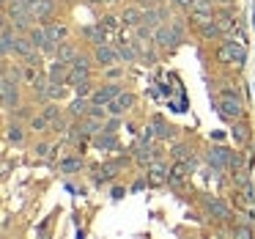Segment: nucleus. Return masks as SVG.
<instances>
[{
	"label": "nucleus",
	"mask_w": 255,
	"mask_h": 239,
	"mask_svg": "<svg viewBox=\"0 0 255 239\" xmlns=\"http://www.w3.org/2000/svg\"><path fill=\"white\" fill-rule=\"evenodd\" d=\"M217 113L225 124H233L239 118H247V102H244V94H236V91L225 88L220 96H217Z\"/></svg>",
	"instance_id": "1"
},
{
	"label": "nucleus",
	"mask_w": 255,
	"mask_h": 239,
	"mask_svg": "<svg viewBox=\"0 0 255 239\" xmlns=\"http://www.w3.org/2000/svg\"><path fill=\"white\" fill-rule=\"evenodd\" d=\"M217 58H220V63H225V66H236V69H244V63H247V44H244V39H239V36H222L220 47H217Z\"/></svg>",
	"instance_id": "2"
},
{
	"label": "nucleus",
	"mask_w": 255,
	"mask_h": 239,
	"mask_svg": "<svg viewBox=\"0 0 255 239\" xmlns=\"http://www.w3.org/2000/svg\"><path fill=\"white\" fill-rule=\"evenodd\" d=\"M203 215L209 217L214 226H231V223H236V212H233V206L228 204L222 195H206L203 198Z\"/></svg>",
	"instance_id": "3"
},
{
	"label": "nucleus",
	"mask_w": 255,
	"mask_h": 239,
	"mask_svg": "<svg viewBox=\"0 0 255 239\" xmlns=\"http://www.w3.org/2000/svg\"><path fill=\"white\" fill-rule=\"evenodd\" d=\"M28 99V91L22 83L8 77H0V102H3V116H8L11 110H17L22 102Z\"/></svg>",
	"instance_id": "4"
},
{
	"label": "nucleus",
	"mask_w": 255,
	"mask_h": 239,
	"mask_svg": "<svg viewBox=\"0 0 255 239\" xmlns=\"http://www.w3.org/2000/svg\"><path fill=\"white\" fill-rule=\"evenodd\" d=\"M3 14L11 19V25L17 28V33H28V30L36 25V17H33V11H30L28 3H14V6H6V8H3Z\"/></svg>",
	"instance_id": "5"
},
{
	"label": "nucleus",
	"mask_w": 255,
	"mask_h": 239,
	"mask_svg": "<svg viewBox=\"0 0 255 239\" xmlns=\"http://www.w3.org/2000/svg\"><path fill=\"white\" fill-rule=\"evenodd\" d=\"M129 154H132V165H137V168H148L154 160H159L156 146L151 143V140H143V138H140L137 143L129 149Z\"/></svg>",
	"instance_id": "6"
},
{
	"label": "nucleus",
	"mask_w": 255,
	"mask_h": 239,
	"mask_svg": "<svg viewBox=\"0 0 255 239\" xmlns=\"http://www.w3.org/2000/svg\"><path fill=\"white\" fill-rule=\"evenodd\" d=\"M151 129H154V135H156V140L159 143H173V140H178L181 138V129L176 127V124H170L165 116H151Z\"/></svg>",
	"instance_id": "7"
},
{
	"label": "nucleus",
	"mask_w": 255,
	"mask_h": 239,
	"mask_svg": "<svg viewBox=\"0 0 255 239\" xmlns=\"http://www.w3.org/2000/svg\"><path fill=\"white\" fill-rule=\"evenodd\" d=\"M137 102H140V96L134 94L132 88H124L121 94L107 105V110H110V116H129V113L137 107Z\"/></svg>",
	"instance_id": "8"
},
{
	"label": "nucleus",
	"mask_w": 255,
	"mask_h": 239,
	"mask_svg": "<svg viewBox=\"0 0 255 239\" xmlns=\"http://www.w3.org/2000/svg\"><path fill=\"white\" fill-rule=\"evenodd\" d=\"M77 36L85 47L94 50V47H99L107 41V28L102 22H88V25H83V28H77Z\"/></svg>",
	"instance_id": "9"
},
{
	"label": "nucleus",
	"mask_w": 255,
	"mask_h": 239,
	"mask_svg": "<svg viewBox=\"0 0 255 239\" xmlns=\"http://www.w3.org/2000/svg\"><path fill=\"white\" fill-rule=\"evenodd\" d=\"M127 88V85L124 83H113V80H102L99 85H96L94 88V94H91V102H94V105H110L113 99H116L118 94H121V91Z\"/></svg>",
	"instance_id": "10"
},
{
	"label": "nucleus",
	"mask_w": 255,
	"mask_h": 239,
	"mask_svg": "<svg viewBox=\"0 0 255 239\" xmlns=\"http://www.w3.org/2000/svg\"><path fill=\"white\" fill-rule=\"evenodd\" d=\"M61 0H39L33 6V17H36V22L39 25H47V22H52V19H58L61 17Z\"/></svg>",
	"instance_id": "11"
},
{
	"label": "nucleus",
	"mask_w": 255,
	"mask_h": 239,
	"mask_svg": "<svg viewBox=\"0 0 255 239\" xmlns=\"http://www.w3.org/2000/svg\"><path fill=\"white\" fill-rule=\"evenodd\" d=\"M94 61H96V69H105V66H113V63H121V55H118V44L113 41H105V44L94 47Z\"/></svg>",
	"instance_id": "12"
},
{
	"label": "nucleus",
	"mask_w": 255,
	"mask_h": 239,
	"mask_svg": "<svg viewBox=\"0 0 255 239\" xmlns=\"http://www.w3.org/2000/svg\"><path fill=\"white\" fill-rule=\"evenodd\" d=\"M28 124L25 121H17V118H6V129H3V135H6V143L11 146H25V140H28Z\"/></svg>",
	"instance_id": "13"
},
{
	"label": "nucleus",
	"mask_w": 255,
	"mask_h": 239,
	"mask_svg": "<svg viewBox=\"0 0 255 239\" xmlns=\"http://www.w3.org/2000/svg\"><path fill=\"white\" fill-rule=\"evenodd\" d=\"M167 154H170L173 162H198V151H195V146L189 143V140H184V138L173 140Z\"/></svg>",
	"instance_id": "14"
},
{
	"label": "nucleus",
	"mask_w": 255,
	"mask_h": 239,
	"mask_svg": "<svg viewBox=\"0 0 255 239\" xmlns=\"http://www.w3.org/2000/svg\"><path fill=\"white\" fill-rule=\"evenodd\" d=\"M192 33L198 36L200 41H222V36H225V33H222V28H220V22H217V14H214V17H209V19H203Z\"/></svg>",
	"instance_id": "15"
},
{
	"label": "nucleus",
	"mask_w": 255,
	"mask_h": 239,
	"mask_svg": "<svg viewBox=\"0 0 255 239\" xmlns=\"http://www.w3.org/2000/svg\"><path fill=\"white\" fill-rule=\"evenodd\" d=\"M44 28H47V36H50V39L55 41V44H63V41L74 39V28L66 22V19H61V17L52 19V22H47Z\"/></svg>",
	"instance_id": "16"
},
{
	"label": "nucleus",
	"mask_w": 255,
	"mask_h": 239,
	"mask_svg": "<svg viewBox=\"0 0 255 239\" xmlns=\"http://www.w3.org/2000/svg\"><path fill=\"white\" fill-rule=\"evenodd\" d=\"M118 17H121L124 28H137V25H143V8H140L137 3H132V0H127V3L118 8Z\"/></svg>",
	"instance_id": "17"
},
{
	"label": "nucleus",
	"mask_w": 255,
	"mask_h": 239,
	"mask_svg": "<svg viewBox=\"0 0 255 239\" xmlns=\"http://www.w3.org/2000/svg\"><path fill=\"white\" fill-rule=\"evenodd\" d=\"M167 176H170V168L162 160H154L148 168H145V179H148V187H165Z\"/></svg>",
	"instance_id": "18"
},
{
	"label": "nucleus",
	"mask_w": 255,
	"mask_h": 239,
	"mask_svg": "<svg viewBox=\"0 0 255 239\" xmlns=\"http://www.w3.org/2000/svg\"><path fill=\"white\" fill-rule=\"evenodd\" d=\"M85 157L83 151H74V154H66L63 160H58V171L66 173V176H74V173H85Z\"/></svg>",
	"instance_id": "19"
},
{
	"label": "nucleus",
	"mask_w": 255,
	"mask_h": 239,
	"mask_svg": "<svg viewBox=\"0 0 255 239\" xmlns=\"http://www.w3.org/2000/svg\"><path fill=\"white\" fill-rule=\"evenodd\" d=\"M69 72H72V63L61 61V58H50V63H47V77H50V83H61V85H69Z\"/></svg>",
	"instance_id": "20"
},
{
	"label": "nucleus",
	"mask_w": 255,
	"mask_h": 239,
	"mask_svg": "<svg viewBox=\"0 0 255 239\" xmlns=\"http://www.w3.org/2000/svg\"><path fill=\"white\" fill-rule=\"evenodd\" d=\"M118 55H121V63L127 66H137L140 63V47L134 44V39H118Z\"/></svg>",
	"instance_id": "21"
},
{
	"label": "nucleus",
	"mask_w": 255,
	"mask_h": 239,
	"mask_svg": "<svg viewBox=\"0 0 255 239\" xmlns=\"http://www.w3.org/2000/svg\"><path fill=\"white\" fill-rule=\"evenodd\" d=\"M231 135H233V143H236V146H250V140H253V129H250L247 118L233 121L231 124Z\"/></svg>",
	"instance_id": "22"
},
{
	"label": "nucleus",
	"mask_w": 255,
	"mask_h": 239,
	"mask_svg": "<svg viewBox=\"0 0 255 239\" xmlns=\"http://www.w3.org/2000/svg\"><path fill=\"white\" fill-rule=\"evenodd\" d=\"M91 105H94V102H91V96H74V99L66 105V113L74 118V121H80V118L88 116Z\"/></svg>",
	"instance_id": "23"
},
{
	"label": "nucleus",
	"mask_w": 255,
	"mask_h": 239,
	"mask_svg": "<svg viewBox=\"0 0 255 239\" xmlns=\"http://www.w3.org/2000/svg\"><path fill=\"white\" fill-rule=\"evenodd\" d=\"M129 66L127 63H113V66L99 69V80H113V83H127Z\"/></svg>",
	"instance_id": "24"
},
{
	"label": "nucleus",
	"mask_w": 255,
	"mask_h": 239,
	"mask_svg": "<svg viewBox=\"0 0 255 239\" xmlns=\"http://www.w3.org/2000/svg\"><path fill=\"white\" fill-rule=\"evenodd\" d=\"M116 179L118 176L105 165V162H102V165H96L94 171H91V184H94V187H107V184H113Z\"/></svg>",
	"instance_id": "25"
},
{
	"label": "nucleus",
	"mask_w": 255,
	"mask_h": 239,
	"mask_svg": "<svg viewBox=\"0 0 255 239\" xmlns=\"http://www.w3.org/2000/svg\"><path fill=\"white\" fill-rule=\"evenodd\" d=\"M52 149H55V146L47 140V135H39V138H36V143H33V149H30V154H33V160L52 162Z\"/></svg>",
	"instance_id": "26"
},
{
	"label": "nucleus",
	"mask_w": 255,
	"mask_h": 239,
	"mask_svg": "<svg viewBox=\"0 0 255 239\" xmlns=\"http://www.w3.org/2000/svg\"><path fill=\"white\" fill-rule=\"evenodd\" d=\"M28 129H30V135H36V138H39V135H47V132H52V124H50V118L44 116V113H33V116H30V121H28Z\"/></svg>",
	"instance_id": "27"
},
{
	"label": "nucleus",
	"mask_w": 255,
	"mask_h": 239,
	"mask_svg": "<svg viewBox=\"0 0 255 239\" xmlns=\"http://www.w3.org/2000/svg\"><path fill=\"white\" fill-rule=\"evenodd\" d=\"M39 50V47L30 41V36L28 33H19L17 36V44H14V58H19V61H25L28 55H33V52Z\"/></svg>",
	"instance_id": "28"
},
{
	"label": "nucleus",
	"mask_w": 255,
	"mask_h": 239,
	"mask_svg": "<svg viewBox=\"0 0 255 239\" xmlns=\"http://www.w3.org/2000/svg\"><path fill=\"white\" fill-rule=\"evenodd\" d=\"M94 146H96V149H102V151H118V135L116 132H105V129H102V132L94 138Z\"/></svg>",
	"instance_id": "29"
},
{
	"label": "nucleus",
	"mask_w": 255,
	"mask_h": 239,
	"mask_svg": "<svg viewBox=\"0 0 255 239\" xmlns=\"http://www.w3.org/2000/svg\"><path fill=\"white\" fill-rule=\"evenodd\" d=\"M36 107H39V105H36L33 99H25L22 105H19L17 110H11L6 118H17V121H25V124H28V121H30V116L36 113Z\"/></svg>",
	"instance_id": "30"
},
{
	"label": "nucleus",
	"mask_w": 255,
	"mask_h": 239,
	"mask_svg": "<svg viewBox=\"0 0 255 239\" xmlns=\"http://www.w3.org/2000/svg\"><path fill=\"white\" fill-rule=\"evenodd\" d=\"M39 110L44 113L47 118H50V124H52V121H58V118H63V116H66V105H63V102H52V99H50V102H44V105H41Z\"/></svg>",
	"instance_id": "31"
},
{
	"label": "nucleus",
	"mask_w": 255,
	"mask_h": 239,
	"mask_svg": "<svg viewBox=\"0 0 255 239\" xmlns=\"http://www.w3.org/2000/svg\"><path fill=\"white\" fill-rule=\"evenodd\" d=\"M77 52H80V44H77L74 39H69V41H63V44H58V52H55V58H61V61L72 63L74 58H77Z\"/></svg>",
	"instance_id": "32"
},
{
	"label": "nucleus",
	"mask_w": 255,
	"mask_h": 239,
	"mask_svg": "<svg viewBox=\"0 0 255 239\" xmlns=\"http://www.w3.org/2000/svg\"><path fill=\"white\" fill-rule=\"evenodd\" d=\"M228 231H231L233 237H247V239L255 237V228L250 226V220H247V223H239V220L231 223V226H228Z\"/></svg>",
	"instance_id": "33"
},
{
	"label": "nucleus",
	"mask_w": 255,
	"mask_h": 239,
	"mask_svg": "<svg viewBox=\"0 0 255 239\" xmlns=\"http://www.w3.org/2000/svg\"><path fill=\"white\" fill-rule=\"evenodd\" d=\"M239 168H247V157L242 149H231V171H239Z\"/></svg>",
	"instance_id": "34"
},
{
	"label": "nucleus",
	"mask_w": 255,
	"mask_h": 239,
	"mask_svg": "<svg viewBox=\"0 0 255 239\" xmlns=\"http://www.w3.org/2000/svg\"><path fill=\"white\" fill-rule=\"evenodd\" d=\"M124 118H127V116H107V121H105V132H116V135H118V129L124 127Z\"/></svg>",
	"instance_id": "35"
},
{
	"label": "nucleus",
	"mask_w": 255,
	"mask_h": 239,
	"mask_svg": "<svg viewBox=\"0 0 255 239\" xmlns=\"http://www.w3.org/2000/svg\"><path fill=\"white\" fill-rule=\"evenodd\" d=\"M167 3L173 6V11H178V14H187L189 8H192V3H195V0H167Z\"/></svg>",
	"instance_id": "36"
},
{
	"label": "nucleus",
	"mask_w": 255,
	"mask_h": 239,
	"mask_svg": "<svg viewBox=\"0 0 255 239\" xmlns=\"http://www.w3.org/2000/svg\"><path fill=\"white\" fill-rule=\"evenodd\" d=\"M85 6H91V8H102V11H105V8H110V0H83Z\"/></svg>",
	"instance_id": "37"
},
{
	"label": "nucleus",
	"mask_w": 255,
	"mask_h": 239,
	"mask_svg": "<svg viewBox=\"0 0 255 239\" xmlns=\"http://www.w3.org/2000/svg\"><path fill=\"white\" fill-rule=\"evenodd\" d=\"M132 3H137L140 8H154V6H162V3H167V0H132Z\"/></svg>",
	"instance_id": "38"
},
{
	"label": "nucleus",
	"mask_w": 255,
	"mask_h": 239,
	"mask_svg": "<svg viewBox=\"0 0 255 239\" xmlns=\"http://www.w3.org/2000/svg\"><path fill=\"white\" fill-rule=\"evenodd\" d=\"M127 195V187H113V201H121Z\"/></svg>",
	"instance_id": "39"
},
{
	"label": "nucleus",
	"mask_w": 255,
	"mask_h": 239,
	"mask_svg": "<svg viewBox=\"0 0 255 239\" xmlns=\"http://www.w3.org/2000/svg\"><path fill=\"white\" fill-rule=\"evenodd\" d=\"M236 0H217V6H233Z\"/></svg>",
	"instance_id": "40"
}]
</instances>
